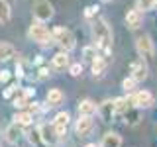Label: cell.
Listing matches in <instances>:
<instances>
[{
    "label": "cell",
    "mask_w": 157,
    "mask_h": 147,
    "mask_svg": "<svg viewBox=\"0 0 157 147\" xmlns=\"http://www.w3.org/2000/svg\"><path fill=\"white\" fill-rule=\"evenodd\" d=\"M92 36H94V45L96 49H102L104 55L110 53V47H112V32H110V26L104 18H98L92 26Z\"/></svg>",
    "instance_id": "cell-1"
},
{
    "label": "cell",
    "mask_w": 157,
    "mask_h": 147,
    "mask_svg": "<svg viewBox=\"0 0 157 147\" xmlns=\"http://www.w3.org/2000/svg\"><path fill=\"white\" fill-rule=\"evenodd\" d=\"M28 37L32 39V41L39 43V45H51L53 41V32H49V29L43 26V22H36L32 24L28 29Z\"/></svg>",
    "instance_id": "cell-2"
},
{
    "label": "cell",
    "mask_w": 157,
    "mask_h": 147,
    "mask_svg": "<svg viewBox=\"0 0 157 147\" xmlns=\"http://www.w3.org/2000/svg\"><path fill=\"white\" fill-rule=\"evenodd\" d=\"M53 41L57 43L59 47H61V51H71V49H75V36L71 33V29L67 28H55L53 29Z\"/></svg>",
    "instance_id": "cell-3"
},
{
    "label": "cell",
    "mask_w": 157,
    "mask_h": 147,
    "mask_svg": "<svg viewBox=\"0 0 157 147\" xmlns=\"http://www.w3.org/2000/svg\"><path fill=\"white\" fill-rule=\"evenodd\" d=\"M53 6L49 0H37L36 4H33V18L37 20V22H49V20L53 18Z\"/></svg>",
    "instance_id": "cell-4"
},
{
    "label": "cell",
    "mask_w": 157,
    "mask_h": 147,
    "mask_svg": "<svg viewBox=\"0 0 157 147\" xmlns=\"http://www.w3.org/2000/svg\"><path fill=\"white\" fill-rule=\"evenodd\" d=\"M130 100H132V104L136 108H149V106H153L155 98H153V94H151L149 90H137L136 94L130 96Z\"/></svg>",
    "instance_id": "cell-5"
},
{
    "label": "cell",
    "mask_w": 157,
    "mask_h": 147,
    "mask_svg": "<svg viewBox=\"0 0 157 147\" xmlns=\"http://www.w3.org/2000/svg\"><path fill=\"white\" fill-rule=\"evenodd\" d=\"M136 49H137V53H140V55L144 57V59L153 57V53H155L153 41H151V37H149V36H141V37H137V41H136Z\"/></svg>",
    "instance_id": "cell-6"
},
{
    "label": "cell",
    "mask_w": 157,
    "mask_h": 147,
    "mask_svg": "<svg viewBox=\"0 0 157 147\" xmlns=\"http://www.w3.org/2000/svg\"><path fill=\"white\" fill-rule=\"evenodd\" d=\"M39 134H41V141L45 145H55L61 137H59L55 134V130H53V124L51 126H47V124H41L39 126Z\"/></svg>",
    "instance_id": "cell-7"
},
{
    "label": "cell",
    "mask_w": 157,
    "mask_h": 147,
    "mask_svg": "<svg viewBox=\"0 0 157 147\" xmlns=\"http://www.w3.org/2000/svg\"><path fill=\"white\" fill-rule=\"evenodd\" d=\"M92 126H94V122H92V116H78L77 124H75V134L85 137L86 134H90Z\"/></svg>",
    "instance_id": "cell-8"
},
{
    "label": "cell",
    "mask_w": 157,
    "mask_h": 147,
    "mask_svg": "<svg viewBox=\"0 0 157 147\" xmlns=\"http://www.w3.org/2000/svg\"><path fill=\"white\" fill-rule=\"evenodd\" d=\"M20 137H22V126H18L16 122H12V124H10L6 130H4V139H6L8 143L16 145Z\"/></svg>",
    "instance_id": "cell-9"
},
{
    "label": "cell",
    "mask_w": 157,
    "mask_h": 147,
    "mask_svg": "<svg viewBox=\"0 0 157 147\" xmlns=\"http://www.w3.org/2000/svg\"><path fill=\"white\" fill-rule=\"evenodd\" d=\"M114 114H116V104H114V100H104L100 106H98V116L102 118V122H110Z\"/></svg>",
    "instance_id": "cell-10"
},
{
    "label": "cell",
    "mask_w": 157,
    "mask_h": 147,
    "mask_svg": "<svg viewBox=\"0 0 157 147\" xmlns=\"http://www.w3.org/2000/svg\"><path fill=\"white\" fill-rule=\"evenodd\" d=\"M132 77H134L137 82H141V81L147 78V63L144 61V57L137 59L134 65H132Z\"/></svg>",
    "instance_id": "cell-11"
},
{
    "label": "cell",
    "mask_w": 157,
    "mask_h": 147,
    "mask_svg": "<svg viewBox=\"0 0 157 147\" xmlns=\"http://www.w3.org/2000/svg\"><path fill=\"white\" fill-rule=\"evenodd\" d=\"M141 22H144V14H141V10H130V12L126 14V26L130 29H137L141 26Z\"/></svg>",
    "instance_id": "cell-12"
},
{
    "label": "cell",
    "mask_w": 157,
    "mask_h": 147,
    "mask_svg": "<svg viewBox=\"0 0 157 147\" xmlns=\"http://www.w3.org/2000/svg\"><path fill=\"white\" fill-rule=\"evenodd\" d=\"M96 112H98V106L90 98H85V100L78 102V116H94Z\"/></svg>",
    "instance_id": "cell-13"
},
{
    "label": "cell",
    "mask_w": 157,
    "mask_h": 147,
    "mask_svg": "<svg viewBox=\"0 0 157 147\" xmlns=\"http://www.w3.org/2000/svg\"><path fill=\"white\" fill-rule=\"evenodd\" d=\"M100 147H122V137L116 134V131H108L104 134L100 141Z\"/></svg>",
    "instance_id": "cell-14"
},
{
    "label": "cell",
    "mask_w": 157,
    "mask_h": 147,
    "mask_svg": "<svg viewBox=\"0 0 157 147\" xmlns=\"http://www.w3.org/2000/svg\"><path fill=\"white\" fill-rule=\"evenodd\" d=\"M12 120L22 127H29L32 122H33V116H32V112H16V114L12 116Z\"/></svg>",
    "instance_id": "cell-15"
},
{
    "label": "cell",
    "mask_w": 157,
    "mask_h": 147,
    "mask_svg": "<svg viewBox=\"0 0 157 147\" xmlns=\"http://www.w3.org/2000/svg\"><path fill=\"white\" fill-rule=\"evenodd\" d=\"M53 67L55 69H67L69 67V55L67 51H59L53 55Z\"/></svg>",
    "instance_id": "cell-16"
},
{
    "label": "cell",
    "mask_w": 157,
    "mask_h": 147,
    "mask_svg": "<svg viewBox=\"0 0 157 147\" xmlns=\"http://www.w3.org/2000/svg\"><path fill=\"white\" fill-rule=\"evenodd\" d=\"M12 20V8L6 0H0V24H8Z\"/></svg>",
    "instance_id": "cell-17"
},
{
    "label": "cell",
    "mask_w": 157,
    "mask_h": 147,
    "mask_svg": "<svg viewBox=\"0 0 157 147\" xmlns=\"http://www.w3.org/2000/svg\"><path fill=\"white\" fill-rule=\"evenodd\" d=\"M14 55H16V49H14V45L0 41V61H8V59H12Z\"/></svg>",
    "instance_id": "cell-18"
},
{
    "label": "cell",
    "mask_w": 157,
    "mask_h": 147,
    "mask_svg": "<svg viewBox=\"0 0 157 147\" xmlns=\"http://www.w3.org/2000/svg\"><path fill=\"white\" fill-rule=\"evenodd\" d=\"M63 98H65V94H63L59 88H51V90L47 92V102L51 106H59L63 102Z\"/></svg>",
    "instance_id": "cell-19"
},
{
    "label": "cell",
    "mask_w": 157,
    "mask_h": 147,
    "mask_svg": "<svg viewBox=\"0 0 157 147\" xmlns=\"http://www.w3.org/2000/svg\"><path fill=\"white\" fill-rule=\"evenodd\" d=\"M104 71H106V59L102 55H96L94 61H92V73L94 75H102Z\"/></svg>",
    "instance_id": "cell-20"
},
{
    "label": "cell",
    "mask_w": 157,
    "mask_h": 147,
    "mask_svg": "<svg viewBox=\"0 0 157 147\" xmlns=\"http://www.w3.org/2000/svg\"><path fill=\"white\" fill-rule=\"evenodd\" d=\"M12 104H14V108H18V110H22V108H26V106L29 104V102H28V96L24 94V90H18V92H16Z\"/></svg>",
    "instance_id": "cell-21"
},
{
    "label": "cell",
    "mask_w": 157,
    "mask_h": 147,
    "mask_svg": "<svg viewBox=\"0 0 157 147\" xmlns=\"http://www.w3.org/2000/svg\"><path fill=\"white\" fill-rule=\"evenodd\" d=\"M114 104H116V112L124 114V112H128V110H130V104H132V100H130V96H128V98H116V100H114Z\"/></svg>",
    "instance_id": "cell-22"
},
{
    "label": "cell",
    "mask_w": 157,
    "mask_h": 147,
    "mask_svg": "<svg viewBox=\"0 0 157 147\" xmlns=\"http://www.w3.org/2000/svg\"><path fill=\"white\" fill-rule=\"evenodd\" d=\"M26 135H28V141L32 145H39V143H41V134H39V127H37V130H28Z\"/></svg>",
    "instance_id": "cell-23"
},
{
    "label": "cell",
    "mask_w": 157,
    "mask_h": 147,
    "mask_svg": "<svg viewBox=\"0 0 157 147\" xmlns=\"http://www.w3.org/2000/svg\"><path fill=\"white\" fill-rule=\"evenodd\" d=\"M124 118H126V124L136 126L137 122H140V112L137 110H128V112H124Z\"/></svg>",
    "instance_id": "cell-24"
},
{
    "label": "cell",
    "mask_w": 157,
    "mask_h": 147,
    "mask_svg": "<svg viewBox=\"0 0 157 147\" xmlns=\"http://www.w3.org/2000/svg\"><path fill=\"white\" fill-rule=\"evenodd\" d=\"M69 120H71L69 112H59L55 120H53V126H69Z\"/></svg>",
    "instance_id": "cell-25"
},
{
    "label": "cell",
    "mask_w": 157,
    "mask_h": 147,
    "mask_svg": "<svg viewBox=\"0 0 157 147\" xmlns=\"http://www.w3.org/2000/svg\"><path fill=\"white\" fill-rule=\"evenodd\" d=\"M96 51H98V49H96V45H88V47H85V49H82V57H85L86 59V61H94V57H96Z\"/></svg>",
    "instance_id": "cell-26"
},
{
    "label": "cell",
    "mask_w": 157,
    "mask_h": 147,
    "mask_svg": "<svg viewBox=\"0 0 157 147\" xmlns=\"http://www.w3.org/2000/svg\"><path fill=\"white\" fill-rule=\"evenodd\" d=\"M157 6V0H137V10H153Z\"/></svg>",
    "instance_id": "cell-27"
},
{
    "label": "cell",
    "mask_w": 157,
    "mask_h": 147,
    "mask_svg": "<svg viewBox=\"0 0 157 147\" xmlns=\"http://www.w3.org/2000/svg\"><path fill=\"white\" fill-rule=\"evenodd\" d=\"M69 73H71L73 77H78L82 73V65H81V63H73V65H69Z\"/></svg>",
    "instance_id": "cell-28"
},
{
    "label": "cell",
    "mask_w": 157,
    "mask_h": 147,
    "mask_svg": "<svg viewBox=\"0 0 157 147\" xmlns=\"http://www.w3.org/2000/svg\"><path fill=\"white\" fill-rule=\"evenodd\" d=\"M136 78L134 77H130V78H124V81H122V88H124V90H132V88L136 86Z\"/></svg>",
    "instance_id": "cell-29"
},
{
    "label": "cell",
    "mask_w": 157,
    "mask_h": 147,
    "mask_svg": "<svg viewBox=\"0 0 157 147\" xmlns=\"http://www.w3.org/2000/svg\"><path fill=\"white\" fill-rule=\"evenodd\" d=\"M14 92H18V85H12V86H8L6 90H4V98H12Z\"/></svg>",
    "instance_id": "cell-30"
},
{
    "label": "cell",
    "mask_w": 157,
    "mask_h": 147,
    "mask_svg": "<svg viewBox=\"0 0 157 147\" xmlns=\"http://www.w3.org/2000/svg\"><path fill=\"white\" fill-rule=\"evenodd\" d=\"M98 10H100L98 6H88V8H86V12H85V16H86V18H92L94 14H98Z\"/></svg>",
    "instance_id": "cell-31"
},
{
    "label": "cell",
    "mask_w": 157,
    "mask_h": 147,
    "mask_svg": "<svg viewBox=\"0 0 157 147\" xmlns=\"http://www.w3.org/2000/svg\"><path fill=\"white\" fill-rule=\"evenodd\" d=\"M8 81H10V71H0V82L6 85Z\"/></svg>",
    "instance_id": "cell-32"
},
{
    "label": "cell",
    "mask_w": 157,
    "mask_h": 147,
    "mask_svg": "<svg viewBox=\"0 0 157 147\" xmlns=\"http://www.w3.org/2000/svg\"><path fill=\"white\" fill-rule=\"evenodd\" d=\"M37 77H39V78H45V77H49V69H45V67H39Z\"/></svg>",
    "instance_id": "cell-33"
},
{
    "label": "cell",
    "mask_w": 157,
    "mask_h": 147,
    "mask_svg": "<svg viewBox=\"0 0 157 147\" xmlns=\"http://www.w3.org/2000/svg\"><path fill=\"white\" fill-rule=\"evenodd\" d=\"M24 94H26L28 98H32L33 94H36V88H33V86H26V88H24Z\"/></svg>",
    "instance_id": "cell-34"
},
{
    "label": "cell",
    "mask_w": 157,
    "mask_h": 147,
    "mask_svg": "<svg viewBox=\"0 0 157 147\" xmlns=\"http://www.w3.org/2000/svg\"><path fill=\"white\" fill-rule=\"evenodd\" d=\"M16 77H18V78H24V77H26V73H24V67H22V65H16Z\"/></svg>",
    "instance_id": "cell-35"
},
{
    "label": "cell",
    "mask_w": 157,
    "mask_h": 147,
    "mask_svg": "<svg viewBox=\"0 0 157 147\" xmlns=\"http://www.w3.org/2000/svg\"><path fill=\"white\" fill-rule=\"evenodd\" d=\"M41 110V108L37 106V102H32V104H29V112H39Z\"/></svg>",
    "instance_id": "cell-36"
},
{
    "label": "cell",
    "mask_w": 157,
    "mask_h": 147,
    "mask_svg": "<svg viewBox=\"0 0 157 147\" xmlns=\"http://www.w3.org/2000/svg\"><path fill=\"white\" fill-rule=\"evenodd\" d=\"M85 147H96V145H94V143H88V145H85Z\"/></svg>",
    "instance_id": "cell-37"
},
{
    "label": "cell",
    "mask_w": 157,
    "mask_h": 147,
    "mask_svg": "<svg viewBox=\"0 0 157 147\" xmlns=\"http://www.w3.org/2000/svg\"><path fill=\"white\" fill-rule=\"evenodd\" d=\"M102 2H112V0H102Z\"/></svg>",
    "instance_id": "cell-38"
}]
</instances>
